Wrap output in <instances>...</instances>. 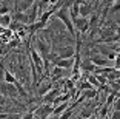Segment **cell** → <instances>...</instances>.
Segmentation results:
<instances>
[{"label": "cell", "mask_w": 120, "mask_h": 119, "mask_svg": "<svg viewBox=\"0 0 120 119\" xmlns=\"http://www.w3.org/2000/svg\"><path fill=\"white\" fill-rule=\"evenodd\" d=\"M71 2H72V0H69L68 3H65L63 6L57 11V12H56V17L65 23V26H66L69 36H75V34H77V31H75L74 20H72V17H71V12H69V5H71Z\"/></svg>", "instance_id": "obj_1"}, {"label": "cell", "mask_w": 120, "mask_h": 119, "mask_svg": "<svg viewBox=\"0 0 120 119\" xmlns=\"http://www.w3.org/2000/svg\"><path fill=\"white\" fill-rule=\"evenodd\" d=\"M34 48L37 49L40 54H42V57L45 59V62H46V68H48V57H49V54H51V46L48 45L43 39L37 37L34 40Z\"/></svg>", "instance_id": "obj_2"}, {"label": "cell", "mask_w": 120, "mask_h": 119, "mask_svg": "<svg viewBox=\"0 0 120 119\" xmlns=\"http://www.w3.org/2000/svg\"><path fill=\"white\" fill-rule=\"evenodd\" d=\"M74 26H75V31H77V33L83 34V33H86L89 28H91V25H89V19L79 16V17L74 20Z\"/></svg>", "instance_id": "obj_3"}, {"label": "cell", "mask_w": 120, "mask_h": 119, "mask_svg": "<svg viewBox=\"0 0 120 119\" xmlns=\"http://www.w3.org/2000/svg\"><path fill=\"white\" fill-rule=\"evenodd\" d=\"M59 54V59H69V57H75V48L72 46H63V48L56 49Z\"/></svg>", "instance_id": "obj_4"}, {"label": "cell", "mask_w": 120, "mask_h": 119, "mask_svg": "<svg viewBox=\"0 0 120 119\" xmlns=\"http://www.w3.org/2000/svg\"><path fill=\"white\" fill-rule=\"evenodd\" d=\"M91 60L94 62V65L97 68H106V67H111V60L108 57H103L100 54H95V56L91 57Z\"/></svg>", "instance_id": "obj_5"}, {"label": "cell", "mask_w": 120, "mask_h": 119, "mask_svg": "<svg viewBox=\"0 0 120 119\" xmlns=\"http://www.w3.org/2000/svg\"><path fill=\"white\" fill-rule=\"evenodd\" d=\"M54 65H57V67H62L65 68V70H72L75 65V57H69V59H59L54 62Z\"/></svg>", "instance_id": "obj_6"}, {"label": "cell", "mask_w": 120, "mask_h": 119, "mask_svg": "<svg viewBox=\"0 0 120 119\" xmlns=\"http://www.w3.org/2000/svg\"><path fill=\"white\" fill-rule=\"evenodd\" d=\"M65 73H66V71H65V68L54 65V67H52V71H51V79H52L54 82H57V81H60L62 77H65V76H66Z\"/></svg>", "instance_id": "obj_7"}, {"label": "cell", "mask_w": 120, "mask_h": 119, "mask_svg": "<svg viewBox=\"0 0 120 119\" xmlns=\"http://www.w3.org/2000/svg\"><path fill=\"white\" fill-rule=\"evenodd\" d=\"M80 68L83 71H86V73H94V71L97 70V67L94 65V62L91 60V57H89V59H83V60H82V62H80Z\"/></svg>", "instance_id": "obj_8"}, {"label": "cell", "mask_w": 120, "mask_h": 119, "mask_svg": "<svg viewBox=\"0 0 120 119\" xmlns=\"http://www.w3.org/2000/svg\"><path fill=\"white\" fill-rule=\"evenodd\" d=\"M59 93H60V91L57 90V88H51V90L48 91L45 96H42V98H43L42 101L45 102V104H52V102L56 101V98L59 96Z\"/></svg>", "instance_id": "obj_9"}, {"label": "cell", "mask_w": 120, "mask_h": 119, "mask_svg": "<svg viewBox=\"0 0 120 119\" xmlns=\"http://www.w3.org/2000/svg\"><path fill=\"white\" fill-rule=\"evenodd\" d=\"M3 82H8V84H17L19 82V79H17V76H15L14 73H11V71H8V70H5L3 68Z\"/></svg>", "instance_id": "obj_10"}, {"label": "cell", "mask_w": 120, "mask_h": 119, "mask_svg": "<svg viewBox=\"0 0 120 119\" xmlns=\"http://www.w3.org/2000/svg\"><path fill=\"white\" fill-rule=\"evenodd\" d=\"M15 20L20 22L23 25H29V16L26 11H19L17 14H15Z\"/></svg>", "instance_id": "obj_11"}, {"label": "cell", "mask_w": 120, "mask_h": 119, "mask_svg": "<svg viewBox=\"0 0 120 119\" xmlns=\"http://www.w3.org/2000/svg\"><path fill=\"white\" fill-rule=\"evenodd\" d=\"M86 81H88L94 88H100L102 87V84H100L99 79H97V74H94V73H88L86 74Z\"/></svg>", "instance_id": "obj_12"}, {"label": "cell", "mask_w": 120, "mask_h": 119, "mask_svg": "<svg viewBox=\"0 0 120 119\" xmlns=\"http://www.w3.org/2000/svg\"><path fill=\"white\" fill-rule=\"evenodd\" d=\"M66 108H69V104H68V101H66V102H62V104H59V105H56V107H54L52 115L60 116V115H62V113H63Z\"/></svg>", "instance_id": "obj_13"}, {"label": "cell", "mask_w": 120, "mask_h": 119, "mask_svg": "<svg viewBox=\"0 0 120 119\" xmlns=\"http://www.w3.org/2000/svg\"><path fill=\"white\" fill-rule=\"evenodd\" d=\"M11 22H12V17H11L9 14H2V17H0V25H2V28H9Z\"/></svg>", "instance_id": "obj_14"}, {"label": "cell", "mask_w": 120, "mask_h": 119, "mask_svg": "<svg viewBox=\"0 0 120 119\" xmlns=\"http://www.w3.org/2000/svg\"><path fill=\"white\" fill-rule=\"evenodd\" d=\"M91 3H82L80 5V16L82 17H88L91 14Z\"/></svg>", "instance_id": "obj_15"}, {"label": "cell", "mask_w": 120, "mask_h": 119, "mask_svg": "<svg viewBox=\"0 0 120 119\" xmlns=\"http://www.w3.org/2000/svg\"><path fill=\"white\" fill-rule=\"evenodd\" d=\"M77 105V104H75ZM75 105H72V107H69V108H66L62 115H60V119H69L71 116H72V113H74V108H75Z\"/></svg>", "instance_id": "obj_16"}, {"label": "cell", "mask_w": 120, "mask_h": 119, "mask_svg": "<svg viewBox=\"0 0 120 119\" xmlns=\"http://www.w3.org/2000/svg\"><path fill=\"white\" fill-rule=\"evenodd\" d=\"M51 88H52V85H51V84H46V85H42V87L39 88V94H40V96H45L46 93H48V91L51 90Z\"/></svg>", "instance_id": "obj_17"}, {"label": "cell", "mask_w": 120, "mask_h": 119, "mask_svg": "<svg viewBox=\"0 0 120 119\" xmlns=\"http://www.w3.org/2000/svg\"><path fill=\"white\" fill-rule=\"evenodd\" d=\"M92 115H94V111H92L91 108H83V110H82V113H80V116H82L83 119H88V118H91Z\"/></svg>", "instance_id": "obj_18"}, {"label": "cell", "mask_w": 120, "mask_h": 119, "mask_svg": "<svg viewBox=\"0 0 120 119\" xmlns=\"http://www.w3.org/2000/svg\"><path fill=\"white\" fill-rule=\"evenodd\" d=\"M97 22H99V14H97V12H94V14H92V17L89 19V25H91V28L97 26Z\"/></svg>", "instance_id": "obj_19"}, {"label": "cell", "mask_w": 120, "mask_h": 119, "mask_svg": "<svg viewBox=\"0 0 120 119\" xmlns=\"http://www.w3.org/2000/svg\"><path fill=\"white\" fill-rule=\"evenodd\" d=\"M79 87H80V90H82V91H86V90H91V88H94V87H92V85L89 84L88 81H85V82H82V84L79 85Z\"/></svg>", "instance_id": "obj_20"}, {"label": "cell", "mask_w": 120, "mask_h": 119, "mask_svg": "<svg viewBox=\"0 0 120 119\" xmlns=\"http://www.w3.org/2000/svg\"><path fill=\"white\" fill-rule=\"evenodd\" d=\"M111 12H120V0L116 2L114 5H111Z\"/></svg>", "instance_id": "obj_21"}, {"label": "cell", "mask_w": 120, "mask_h": 119, "mask_svg": "<svg viewBox=\"0 0 120 119\" xmlns=\"http://www.w3.org/2000/svg\"><path fill=\"white\" fill-rule=\"evenodd\" d=\"M97 79H99V82L102 85H106V82H108V76H102V74H97Z\"/></svg>", "instance_id": "obj_22"}, {"label": "cell", "mask_w": 120, "mask_h": 119, "mask_svg": "<svg viewBox=\"0 0 120 119\" xmlns=\"http://www.w3.org/2000/svg\"><path fill=\"white\" fill-rule=\"evenodd\" d=\"M112 108H114V111H120V98H117L116 101H114Z\"/></svg>", "instance_id": "obj_23"}, {"label": "cell", "mask_w": 120, "mask_h": 119, "mask_svg": "<svg viewBox=\"0 0 120 119\" xmlns=\"http://www.w3.org/2000/svg\"><path fill=\"white\" fill-rule=\"evenodd\" d=\"M0 12H2V14H9V8L5 5V2H2V8H0Z\"/></svg>", "instance_id": "obj_24"}, {"label": "cell", "mask_w": 120, "mask_h": 119, "mask_svg": "<svg viewBox=\"0 0 120 119\" xmlns=\"http://www.w3.org/2000/svg\"><path fill=\"white\" fill-rule=\"evenodd\" d=\"M20 119H34V113H26V115H23Z\"/></svg>", "instance_id": "obj_25"}, {"label": "cell", "mask_w": 120, "mask_h": 119, "mask_svg": "<svg viewBox=\"0 0 120 119\" xmlns=\"http://www.w3.org/2000/svg\"><path fill=\"white\" fill-rule=\"evenodd\" d=\"M116 2H119V0H106V5H108V6H111V5H114Z\"/></svg>", "instance_id": "obj_26"}, {"label": "cell", "mask_w": 120, "mask_h": 119, "mask_svg": "<svg viewBox=\"0 0 120 119\" xmlns=\"http://www.w3.org/2000/svg\"><path fill=\"white\" fill-rule=\"evenodd\" d=\"M88 119H100V118H99V116H97V115H95V113H94V115H92L91 118H88Z\"/></svg>", "instance_id": "obj_27"}, {"label": "cell", "mask_w": 120, "mask_h": 119, "mask_svg": "<svg viewBox=\"0 0 120 119\" xmlns=\"http://www.w3.org/2000/svg\"><path fill=\"white\" fill-rule=\"evenodd\" d=\"M94 2H97V0H94Z\"/></svg>", "instance_id": "obj_28"}]
</instances>
